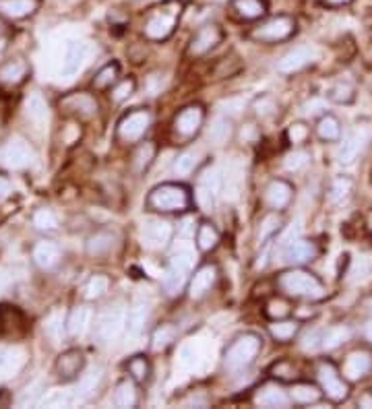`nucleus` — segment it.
<instances>
[{
  "label": "nucleus",
  "instance_id": "1",
  "mask_svg": "<svg viewBox=\"0 0 372 409\" xmlns=\"http://www.w3.org/2000/svg\"><path fill=\"white\" fill-rule=\"evenodd\" d=\"M277 289L290 300H308L319 302L327 296L325 283L312 271H306L302 267H292L287 271L277 275Z\"/></svg>",
  "mask_w": 372,
  "mask_h": 409
},
{
  "label": "nucleus",
  "instance_id": "2",
  "mask_svg": "<svg viewBox=\"0 0 372 409\" xmlns=\"http://www.w3.org/2000/svg\"><path fill=\"white\" fill-rule=\"evenodd\" d=\"M145 205L157 215H180L193 207V192L180 182H163L149 190Z\"/></svg>",
  "mask_w": 372,
  "mask_h": 409
},
{
  "label": "nucleus",
  "instance_id": "3",
  "mask_svg": "<svg viewBox=\"0 0 372 409\" xmlns=\"http://www.w3.org/2000/svg\"><path fill=\"white\" fill-rule=\"evenodd\" d=\"M182 8L184 4L180 0H168L151 8L143 25V35L151 42H166L168 37H172V33L178 27Z\"/></svg>",
  "mask_w": 372,
  "mask_h": 409
},
{
  "label": "nucleus",
  "instance_id": "4",
  "mask_svg": "<svg viewBox=\"0 0 372 409\" xmlns=\"http://www.w3.org/2000/svg\"><path fill=\"white\" fill-rule=\"evenodd\" d=\"M263 349V339L256 333H242L232 339L224 352V370L228 374H240L248 370Z\"/></svg>",
  "mask_w": 372,
  "mask_h": 409
},
{
  "label": "nucleus",
  "instance_id": "5",
  "mask_svg": "<svg viewBox=\"0 0 372 409\" xmlns=\"http://www.w3.org/2000/svg\"><path fill=\"white\" fill-rule=\"evenodd\" d=\"M296 31H298V21L294 17L275 15L269 19H260V23L250 29L248 37L258 44H281L294 37Z\"/></svg>",
  "mask_w": 372,
  "mask_h": 409
},
{
  "label": "nucleus",
  "instance_id": "6",
  "mask_svg": "<svg viewBox=\"0 0 372 409\" xmlns=\"http://www.w3.org/2000/svg\"><path fill=\"white\" fill-rule=\"evenodd\" d=\"M193 269H195V253L188 251V248L176 251L170 257L168 269L163 273V281H161L166 293L168 296H178L188 285Z\"/></svg>",
  "mask_w": 372,
  "mask_h": 409
},
{
  "label": "nucleus",
  "instance_id": "7",
  "mask_svg": "<svg viewBox=\"0 0 372 409\" xmlns=\"http://www.w3.org/2000/svg\"><path fill=\"white\" fill-rule=\"evenodd\" d=\"M317 383L323 395L331 403H344L350 397V381L342 374V370L331 360H321L317 364Z\"/></svg>",
  "mask_w": 372,
  "mask_h": 409
},
{
  "label": "nucleus",
  "instance_id": "8",
  "mask_svg": "<svg viewBox=\"0 0 372 409\" xmlns=\"http://www.w3.org/2000/svg\"><path fill=\"white\" fill-rule=\"evenodd\" d=\"M153 125V114L147 108H134L126 112L123 118L118 120L116 127V138L124 145H136L147 135V131Z\"/></svg>",
  "mask_w": 372,
  "mask_h": 409
},
{
  "label": "nucleus",
  "instance_id": "9",
  "mask_svg": "<svg viewBox=\"0 0 372 409\" xmlns=\"http://www.w3.org/2000/svg\"><path fill=\"white\" fill-rule=\"evenodd\" d=\"M126 308L121 304L106 308L96 322V337L100 343H112L126 331Z\"/></svg>",
  "mask_w": 372,
  "mask_h": 409
},
{
  "label": "nucleus",
  "instance_id": "10",
  "mask_svg": "<svg viewBox=\"0 0 372 409\" xmlns=\"http://www.w3.org/2000/svg\"><path fill=\"white\" fill-rule=\"evenodd\" d=\"M222 42H224V29L218 23H205L188 39L186 54L191 58H201V56L209 54L211 50H215Z\"/></svg>",
  "mask_w": 372,
  "mask_h": 409
},
{
  "label": "nucleus",
  "instance_id": "11",
  "mask_svg": "<svg viewBox=\"0 0 372 409\" xmlns=\"http://www.w3.org/2000/svg\"><path fill=\"white\" fill-rule=\"evenodd\" d=\"M203 125H205V108L201 104H191L176 114L172 129H174L176 136L191 140L201 133Z\"/></svg>",
  "mask_w": 372,
  "mask_h": 409
},
{
  "label": "nucleus",
  "instance_id": "12",
  "mask_svg": "<svg viewBox=\"0 0 372 409\" xmlns=\"http://www.w3.org/2000/svg\"><path fill=\"white\" fill-rule=\"evenodd\" d=\"M141 236H143V244L149 251H163L172 242L174 226L168 219H163V217H149L143 224Z\"/></svg>",
  "mask_w": 372,
  "mask_h": 409
},
{
  "label": "nucleus",
  "instance_id": "13",
  "mask_svg": "<svg viewBox=\"0 0 372 409\" xmlns=\"http://www.w3.org/2000/svg\"><path fill=\"white\" fill-rule=\"evenodd\" d=\"M218 279H220V269L213 263H205L199 269H195L188 279V285H186L188 300H195V302L203 300L218 285Z\"/></svg>",
  "mask_w": 372,
  "mask_h": 409
},
{
  "label": "nucleus",
  "instance_id": "14",
  "mask_svg": "<svg viewBox=\"0 0 372 409\" xmlns=\"http://www.w3.org/2000/svg\"><path fill=\"white\" fill-rule=\"evenodd\" d=\"M256 408H267V409H285L292 406V397L290 391L281 385V381H269L263 383L252 397Z\"/></svg>",
  "mask_w": 372,
  "mask_h": 409
},
{
  "label": "nucleus",
  "instance_id": "15",
  "mask_svg": "<svg viewBox=\"0 0 372 409\" xmlns=\"http://www.w3.org/2000/svg\"><path fill=\"white\" fill-rule=\"evenodd\" d=\"M294 201V184L283 178H273L263 190V203L269 211H285Z\"/></svg>",
  "mask_w": 372,
  "mask_h": 409
},
{
  "label": "nucleus",
  "instance_id": "16",
  "mask_svg": "<svg viewBox=\"0 0 372 409\" xmlns=\"http://www.w3.org/2000/svg\"><path fill=\"white\" fill-rule=\"evenodd\" d=\"M372 138V127L369 125H358L350 135L344 138L342 147H339V153H337V159L339 163L344 165H350L356 161V157L366 149V145L371 143Z\"/></svg>",
  "mask_w": 372,
  "mask_h": 409
},
{
  "label": "nucleus",
  "instance_id": "17",
  "mask_svg": "<svg viewBox=\"0 0 372 409\" xmlns=\"http://www.w3.org/2000/svg\"><path fill=\"white\" fill-rule=\"evenodd\" d=\"M319 58V50L315 46H296L290 52H285L279 62H277V71L281 75H294L302 69H306L310 62H315Z\"/></svg>",
  "mask_w": 372,
  "mask_h": 409
},
{
  "label": "nucleus",
  "instance_id": "18",
  "mask_svg": "<svg viewBox=\"0 0 372 409\" xmlns=\"http://www.w3.org/2000/svg\"><path fill=\"white\" fill-rule=\"evenodd\" d=\"M372 372V349L369 347H358L354 352H350L344 360V368H342V374L350 381V383H356V381H362L366 379Z\"/></svg>",
  "mask_w": 372,
  "mask_h": 409
},
{
  "label": "nucleus",
  "instance_id": "19",
  "mask_svg": "<svg viewBox=\"0 0 372 409\" xmlns=\"http://www.w3.org/2000/svg\"><path fill=\"white\" fill-rule=\"evenodd\" d=\"M319 257V246L312 240L306 238H296L292 242H287L281 251V259L283 263L292 265V267H300L306 265L310 261H315Z\"/></svg>",
  "mask_w": 372,
  "mask_h": 409
},
{
  "label": "nucleus",
  "instance_id": "20",
  "mask_svg": "<svg viewBox=\"0 0 372 409\" xmlns=\"http://www.w3.org/2000/svg\"><path fill=\"white\" fill-rule=\"evenodd\" d=\"M85 368V356L81 349H67L58 356L56 364H54V372H56V379L62 381V383H71V381H77L79 374L83 372Z\"/></svg>",
  "mask_w": 372,
  "mask_h": 409
},
{
  "label": "nucleus",
  "instance_id": "21",
  "mask_svg": "<svg viewBox=\"0 0 372 409\" xmlns=\"http://www.w3.org/2000/svg\"><path fill=\"white\" fill-rule=\"evenodd\" d=\"M60 108L77 118H94L98 114V102L89 93H71L60 102Z\"/></svg>",
  "mask_w": 372,
  "mask_h": 409
},
{
  "label": "nucleus",
  "instance_id": "22",
  "mask_svg": "<svg viewBox=\"0 0 372 409\" xmlns=\"http://www.w3.org/2000/svg\"><path fill=\"white\" fill-rule=\"evenodd\" d=\"M2 161L8 165V167H15V170H21V167H27L31 161H33V149L25 143V140H10L4 149H2Z\"/></svg>",
  "mask_w": 372,
  "mask_h": 409
},
{
  "label": "nucleus",
  "instance_id": "23",
  "mask_svg": "<svg viewBox=\"0 0 372 409\" xmlns=\"http://www.w3.org/2000/svg\"><path fill=\"white\" fill-rule=\"evenodd\" d=\"M89 58V44L85 42H73L69 48H67V56H64V62H62V75L64 77H75L87 62Z\"/></svg>",
  "mask_w": 372,
  "mask_h": 409
},
{
  "label": "nucleus",
  "instance_id": "24",
  "mask_svg": "<svg viewBox=\"0 0 372 409\" xmlns=\"http://www.w3.org/2000/svg\"><path fill=\"white\" fill-rule=\"evenodd\" d=\"M25 366V352L19 347L0 345V381L17 376Z\"/></svg>",
  "mask_w": 372,
  "mask_h": 409
},
{
  "label": "nucleus",
  "instance_id": "25",
  "mask_svg": "<svg viewBox=\"0 0 372 409\" xmlns=\"http://www.w3.org/2000/svg\"><path fill=\"white\" fill-rule=\"evenodd\" d=\"M155 155H157V147H155L153 140H139L134 151H132V157H130L132 172L134 174H145L151 167Z\"/></svg>",
  "mask_w": 372,
  "mask_h": 409
},
{
  "label": "nucleus",
  "instance_id": "26",
  "mask_svg": "<svg viewBox=\"0 0 372 409\" xmlns=\"http://www.w3.org/2000/svg\"><path fill=\"white\" fill-rule=\"evenodd\" d=\"M220 242H222V234H220V230L211 221H201L197 226L195 244H197L199 253L209 255V253H213L220 246Z\"/></svg>",
  "mask_w": 372,
  "mask_h": 409
},
{
  "label": "nucleus",
  "instance_id": "27",
  "mask_svg": "<svg viewBox=\"0 0 372 409\" xmlns=\"http://www.w3.org/2000/svg\"><path fill=\"white\" fill-rule=\"evenodd\" d=\"M230 8L242 21H260L267 17L265 0H230Z\"/></svg>",
  "mask_w": 372,
  "mask_h": 409
},
{
  "label": "nucleus",
  "instance_id": "28",
  "mask_svg": "<svg viewBox=\"0 0 372 409\" xmlns=\"http://www.w3.org/2000/svg\"><path fill=\"white\" fill-rule=\"evenodd\" d=\"M287 391H290L292 403H298V406H310V403H319V401L325 397L319 385H315V383H306V381L294 383V385H292Z\"/></svg>",
  "mask_w": 372,
  "mask_h": 409
},
{
  "label": "nucleus",
  "instance_id": "29",
  "mask_svg": "<svg viewBox=\"0 0 372 409\" xmlns=\"http://www.w3.org/2000/svg\"><path fill=\"white\" fill-rule=\"evenodd\" d=\"M300 327H302V322H300L298 318L287 316V318L271 320V325H269L267 329H269V335H271L273 341H277V343H287V341H292V339L300 333Z\"/></svg>",
  "mask_w": 372,
  "mask_h": 409
},
{
  "label": "nucleus",
  "instance_id": "30",
  "mask_svg": "<svg viewBox=\"0 0 372 409\" xmlns=\"http://www.w3.org/2000/svg\"><path fill=\"white\" fill-rule=\"evenodd\" d=\"M114 406L123 409H132L139 406V383H134L130 376L121 381L116 385V391H114V397H112Z\"/></svg>",
  "mask_w": 372,
  "mask_h": 409
},
{
  "label": "nucleus",
  "instance_id": "31",
  "mask_svg": "<svg viewBox=\"0 0 372 409\" xmlns=\"http://www.w3.org/2000/svg\"><path fill=\"white\" fill-rule=\"evenodd\" d=\"M342 133L344 131H342L339 118L333 116V114H327V112L315 125V135L319 136L323 143H337L342 138Z\"/></svg>",
  "mask_w": 372,
  "mask_h": 409
},
{
  "label": "nucleus",
  "instance_id": "32",
  "mask_svg": "<svg viewBox=\"0 0 372 409\" xmlns=\"http://www.w3.org/2000/svg\"><path fill=\"white\" fill-rule=\"evenodd\" d=\"M33 261L39 269H54L60 263V248L54 242H39L33 248Z\"/></svg>",
  "mask_w": 372,
  "mask_h": 409
},
{
  "label": "nucleus",
  "instance_id": "33",
  "mask_svg": "<svg viewBox=\"0 0 372 409\" xmlns=\"http://www.w3.org/2000/svg\"><path fill=\"white\" fill-rule=\"evenodd\" d=\"M149 322V306L139 302L126 312V333L128 337H139Z\"/></svg>",
  "mask_w": 372,
  "mask_h": 409
},
{
  "label": "nucleus",
  "instance_id": "34",
  "mask_svg": "<svg viewBox=\"0 0 372 409\" xmlns=\"http://www.w3.org/2000/svg\"><path fill=\"white\" fill-rule=\"evenodd\" d=\"M352 339V329L348 325H337L327 329L325 333H321V347L323 352H333L337 347H342L344 343H348Z\"/></svg>",
  "mask_w": 372,
  "mask_h": 409
},
{
  "label": "nucleus",
  "instance_id": "35",
  "mask_svg": "<svg viewBox=\"0 0 372 409\" xmlns=\"http://www.w3.org/2000/svg\"><path fill=\"white\" fill-rule=\"evenodd\" d=\"M39 6V0H0V15L8 19H25L33 15Z\"/></svg>",
  "mask_w": 372,
  "mask_h": 409
},
{
  "label": "nucleus",
  "instance_id": "36",
  "mask_svg": "<svg viewBox=\"0 0 372 409\" xmlns=\"http://www.w3.org/2000/svg\"><path fill=\"white\" fill-rule=\"evenodd\" d=\"M281 228H283V219H281V215H279L277 211L267 213V215L263 217V221H260L258 236H256V240H258L260 248L269 246V242H273V238L281 232Z\"/></svg>",
  "mask_w": 372,
  "mask_h": 409
},
{
  "label": "nucleus",
  "instance_id": "37",
  "mask_svg": "<svg viewBox=\"0 0 372 409\" xmlns=\"http://www.w3.org/2000/svg\"><path fill=\"white\" fill-rule=\"evenodd\" d=\"M201 159H203V155H201L199 149H186V151L176 155V159L172 163V172L176 176H191L199 167Z\"/></svg>",
  "mask_w": 372,
  "mask_h": 409
},
{
  "label": "nucleus",
  "instance_id": "38",
  "mask_svg": "<svg viewBox=\"0 0 372 409\" xmlns=\"http://www.w3.org/2000/svg\"><path fill=\"white\" fill-rule=\"evenodd\" d=\"M124 368H126L128 376L139 385H145L151 379V362L145 354H136V356L128 358Z\"/></svg>",
  "mask_w": 372,
  "mask_h": 409
},
{
  "label": "nucleus",
  "instance_id": "39",
  "mask_svg": "<svg viewBox=\"0 0 372 409\" xmlns=\"http://www.w3.org/2000/svg\"><path fill=\"white\" fill-rule=\"evenodd\" d=\"M114 246H116V234L114 232H108V230L96 232L87 240V253L91 257H104V255L112 253Z\"/></svg>",
  "mask_w": 372,
  "mask_h": 409
},
{
  "label": "nucleus",
  "instance_id": "40",
  "mask_svg": "<svg viewBox=\"0 0 372 409\" xmlns=\"http://www.w3.org/2000/svg\"><path fill=\"white\" fill-rule=\"evenodd\" d=\"M89 320H91V310H89V308H85V306L75 308V310L69 314V318H67V333H69L71 337H81V335L87 331Z\"/></svg>",
  "mask_w": 372,
  "mask_h": 409
},
{
  "label": "nucleus",
  "instance_id": "41",
  "mask_svg": "<svg viewBox=\"0 0 372 409\" xmlns=\"http://www.w3.org/2000/svg\"><path fill=\"white\" fill-rule=\"evenodd\" d=\"M292 302L290 298H285L283 293L281 296H273L271 300H267L265 304V316L269 320H279V318H287L292 316Z\"/></svg>",
  "mask_w": 372,
  "mask_h": 409
},
{
  "label": "nucleus",
  "instance_id": "42",
  "mask_svg": "<svg viewBox=\"0 0 372 409\" xmlns=\"http://www.w3.org/2000/svg\"><path fill=\"white\" fill-rule=\"evenodd\" d=\"M234 136V122L228 116H218L209 127V140L215 145H226Z\"/></svg>",
  "mask_w": 372,
  "mask_h": 409
},
{
  "label": "nucleus",
  "instance_id": "43",
  "mask_svg": "<svg viewBox=\"0 0 372 409\" xmlns=\"http://www.w3.org/2000/svg\"><path fill=\"white\" fill-rule=\"evenodd\" d=\"M176 337H178V329L174 325L166 322V325H161V327H157L153 331V335H151V349L153 352H163L176 341Z\"/></svg>",
  "mask_w": 372,
  "mask_h": 409
},
{
  "label": "nucleus",
  "instance_id": "44",
  "mask_svg": "<svg viewBox=\"0 0 372 409\" xmlns=\"http://www.w3.org/2000/svg\"><path fill=\"white\" fill-rule=\"evenodd\" d=\"M118 77H121V66L116 62H108L106 66H102L96 77H94V87L96 89H112L116 83H118Z\"/></svg>",
  "mask_w": 372,
  "mask_h": 409
},
{
  "label": "nucleus",
  "instance_id": "45",
  "mask_svg": "<svg viewBox=\"0 0 372 409\" xmlns=\"http://www.w3.org/2000/svg\"><path fill=\"white\" fill-rule=\"evenodd\" d=\"M352 190H354V182H352V178L342 176V178L333 180V184H331V188H329L327 199H329V203H331V205H342V203H346V201L350 199Z\"/></svg>",
  "mask_w": 372,
  "mask_h": 409
},
{
  "label": "nucleus",
  "instance_id": "46",
  "mask_svg": "<svg viewBox=\"0 0 372 409\" xmlns=\"http://www.w3.org/2000/svg\"><path fill=\"white\" fill-rule=\"evenodd\" d=\"M372 275V259L371 257H356L350 265V269L346 273V281L348 283H358L364 281Z\"/></svg>",
  "mask_w": 372,
  "mask_h": 409
},
{
  "label": "nucleus",
  "instance_id": "47",
  "mask_svg": "<svg viewBox=\"0 0 372 409\" xmlns=\"http://www.w3.org/2000/svg\"><path fill=\"white\" fill-rule=\"evenodd\" d=\"M27 75V64L23 60H10L0 69V79L6 85H17L25 79Z\"/></svg>",
  "mask_w": 372,
  "mask_h": 409
},
{
  "label": "nucleus",
  "instance_id": "48",
  "mask_svg": "<svg viewBox=\"0 0 372 409\" xmlns=\"http://www.w3.org/2000/svg\"><path fill=\"white\" fill-rule=\"evenodd\" d=\"M25 110H27V116H29V120H33V122H44L46 118H48V104H46V100L42 98V96H31L29 100H27V104H25Z\"/></svg>",
  "mask_w": 372,
  "mask_h": 409
},
{
  "label": "nucleus",
  "instance_id": "49",
  "mask_svg": "<svg viewBox=\"0 0 372 409\" xmlns=\"http://www.w3.org/2000/svg\"><path fill=\"white\" fill-rule=\"evenodd\" d=\"M102 383V368H94L89 374H85L79 383V389H77V397L81 399H87L96 393V389L100 387Z\"/></svg>",
  "mask_w": 372,
  "mask_h": 409
},
{
  "label": "nucleus",
  "instance_id": "50",
  "mask_svg": "<svg viewBox=\"0 0 372 409\" xmlns=\"http://www.w3.org/2000/svg\"><path fill=\"white\" fill-rule=\"evenodd\" d=\"M310 163V153L306 151V149H294V151H290L287 155H285V159H283V167L287 170V172H300V170H304L306 165Z\"/></svg>",
  "mask_w": 372,
  "mask_h": 409
},
{
  "label": "nucleus",
  "instance_id": "51",
  "mask_svg": "<svg viewBox=\"0 0 372 409\" xmlns=\"http://www.w3.org/2000/svg\"><path fill=\"white\" fill-rule=\"evenodd\" d=\"M108 287H110V279L106 275H94L85 285V298L87 300H100L102 296H106Z\"/></svg>",
  "mask_w": 372,
  "mask_h": 409
},
{
  "label": "nucleus",
  "instance_id": "52",
  "mask_svg": "<svg viewBox=\"0 0 372 409\" xmlns=\"http://www.w3.org/2000/svg\"><path fill=\"white\" fill-rule=\"evenodd\" d=\"M329 100L333 104H352L356 100V89L352 83H337L329 89Z\"/></svg>",
  "mask_w": 372,
  "mask_h": 409
},
{
  "label": "nucleus",
  "instance_id": "53",
  "mask_svg": "<svg viewBox=\"0 0 372 409\" xmlns=\"http://www.w3.org/2000/svg\"><path fill=\"white\" fill-rule=\"evenodd\" d=\"M33 226L39 232H54L58 228V219H56V215L50 209H39L33 215Z\"/></svg>",
  "mask_w": 372,
  "mask_h": 409
},
{
  "label": "nucleus",
  "instance_id": "54",
  "mask_svg": "<svg viewBox=\"0 0 372 409\" xmlns=\"http://www.w3.org/2000/svg\"><path fill=\"white\" fill-rule=\"evenodd\" d=\"M285 136H287L292 147H302V145H306V140L310 136V127L304 125V122H294V125H290Z\"/></svg>",
  "mask_w": 372,
  "mask_h": 409
},
{
  "label": "nucleus",
  "instance_id": "55",
  "mask_svg": "<svg viewBox=\"0 0 372 409\" xmlns=\"http://www.w3.org/2000/svg\"><path fill=\"white\" fill-rule=\"evenodd\" d=\"M64 325H67V320L62 318V314L60 312H54V314L48 316V320L44 325V331H46V335L50 339L58 341L62 337V333H64Z\"/></svg>",
  "mask_w": 372,
  "mask_h": 409
},
{
  "label": "nucleus",
  "instance_id": "56",
  "mask_svg": "<svg viewBox=\"0 0 372 409\" xmlns=\"http://www.w3.org/2000/svg\"><path fill=\"white\" fill-rule=\"evenodd\" d=\"M134 89H136V81H134V79H130V77H128V79H123V81L118 79V83L112 87V93H110V96H112V100H114L116 104H121V102L128 100V98L134 93Z\"/></svg>",
  "mask_w": 372,
  "mask_h": 409
},
{
  "label": "nucleus",
  "instance_id": "57",
  "mask_svg": "<svg viewBox=\"0 0 372 409\" xmlns=\"http://www.w3.org/2000/svg\"><path fill=\"white\" fill-rule=\"evenodd\" d=\"M269 374L277 381H294L296 376V368L290 360H279L269 368Z\"/></svg>",
  "mask_w": 372,
  "mask_h": 409
},
{
  "label": "nucleus",
  "instance_id": "58",
  "mask_svg": "<svg viewBox=\"0 0 372 409\" xmlns=\"http://www.w3.org/2000/svg\"><path fill=\"white\" fill-rule=\"evenodd\" d=\"M252 110H254V114H256V116H260V118H269V116L277 110V104H275V100H273L271 96H260V98L254 102Z\"/></svg>",
  "mask_w": 372,
  "mask_h": 409
},
{
  "label": "nucleus",
  "instance_id": "59",
  "mask_svg": "<svg viewBox=\"0 0 372 409\" xmlns=\"http://www.w3.org/2000/svg\"><path fill=\"white\" fill-rule=\"evenodd\" d=\"M201 186L207 188V190H211L213 194L220 192V188H222V176H220V172L218 170H207L203 174V178H201Z\"/></svg>",
  "mask_w": 372,
  "mask_h": 409
},
{
  "label": "nucleus",
  "instance_id": "60",
  "mask_svg": "<svg viewBox=\"0 0 372 409\" xmlns=\"http://www.w3.org/2000/svg\"><path fill=\"white\" fill-rule=\"evenodd\" d=\"M323 108H325L323 100H312V102H308V104L304 106V112H306V114H317V112H321Z\"/></svg>",
  "mask_w": 372,
  "mask_h": 409
},
{
  "label": "nucleus",
  "instance_id": "61",
  "mask_svg": "<svg viewBox=\"0 0 372 409\" xmlns=\"http://www.w3.org/2000/svg\"><path fill=\"white\" fill-rule=\"evenodd\" d=\"M319 2L327 8H339V6H348L352 0H319Z\"/></svg>",
  "mask_w": 372,
  "mask_h": 409
},
{
  "label": "nucleus",
  "instance_id": "62",
  "mask_svg": "<svg viewBox=\"0 0 372 409\" xmlns=\"http://www.w3.org/2000/svg\"><path fill=\"white\" fill-rule=\"evenodd\" d=\"M8 192H10V184H8V180L0 178V201H2V199H6V197H8Z\"/></svg>",
  "mask_w": 372,
  "mask_h": 409
},
{
  "label": "nucleus",
  "instance_id": "63",
  "mask_svg": "<svg viewBox=\"0 0 372 409\" xmlns=\"http://www.w3.org/2000/svg\"><path fill=\"white\" fill-rule=\"evenodd\" d=\"M369 339H371V341H372V325H371V327H369Z\"/></svg>",
  "mask_w": 372,
  "mask_h": 409
},
{
  "label": "nucleus",
  "instance_id": "64",
  "mask_svg": "<svg viewBox=\"0 0 372 409\" xmlns=\"http://www.w3.org/2000/svg\"><path fill=\"white\" fill-rule=\"evenodd\" d=\"M0 50H2V42H0Z\"/></svg>",
  "mask_w": 372,
  "mask_h": 409
}]
</instances>
